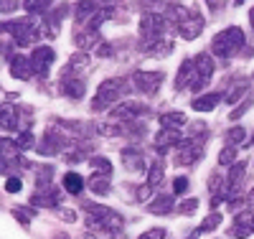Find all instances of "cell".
<instances>
[{"instance_id": "c3c4849f", "label": "cell", "mask_w": 254, "mask_h": 239, "mask_svg": "<svg viewBox=\"0 0 254 239\" xmlns=\"http://www.w3.org/2000/svg\"><path fill=\"white\" fill-rule=\"evenodd\" d=\"M18 5H20V0H0V13H13L18 10Z\"/></svg>"}, {"instance_id": "30bf717a", "label": "cell", "mask_w": 254, "mask_h": 239, "mask_svg": "<svg viewBox=\"0 0 254 239\" xmlns=\"http://www.w3.org/2000/svg\"><path fill=\"white\" fill-rule=\"evenodd\" d=\"M142 112V107L137 102H120L112 110V120L115 122H135V117Z\"/></svg>"}, {"instance_id": "ee69618b", "label": "cell", "mask_w": 254, "mask_h": 239, "mask_svg": "<svg viewBox=\"0 0 254 239\" xmlns=\"http://www.w3.org/2000/svg\"><path fill=\"white\" fill-rule=\"evenodd\" d=\"M178 211L181 214H193V211H198V199H186L183 204H178Z\"/></svg>"}, {"instance_id": "7dc6e473", "label": "cell", "mask_w": 254, "mask_h": 239, "mask_svg": "<svg viewBox=\"0 0 254 239\" xmlns=\"http://www.w3.org/2000/svg\"><path fill=\"white\" fill-rule=\"evenodd\" d=\"M173 191L178 193V196H183V193L188 191V178H186V176H178V178L173 181Z\"/></svg>"}, {"instance_id": "e575fe53", "label": "cell", "mask_w": 254, "mask_h": 239, "mask_svg": "<svg viewBox=\"0 0 254 239\" xmlns=\"http://www.w3.org/2000/svg\"><path fill=\"white\" fill-rule=\"evenodd\" d=\"M15 145H18V150L23 153V150H31L33 145H36V138H33V133L31 130H23V133H18V138H15Z\"/></svg>"}, {"instance_id": "f546056e", "label": "cell", "mask_w": 254, "mask_h": 239, "mask_svg": "<svg viewBox=\"0 0 254 239\" xmlns=\"http://www.w3.org/2000/svg\"><path fill=\"white\" fill-rule=\"evenodd\" d=\"M51 176H54V165L36 168V188H51Z\"/></svg>"}, {"instance_id": "7bdbcfd3", "label": "cell", "mask_w": 254, "mask_h": 239, "mask_svg": "<svg viewBox=\"0 0 254 239\" xmlns=\"http://www.w3.org/2000/svg\"><path fill=\"white\" fill-rule=\"evenodd\" d=\"M234 224H242V227H254V214L252 211H237V219Z\"/></svg>"}, {"instance_id": "4316f807", "label": "cell", "mask_w": 254, "mask_h": 239, "mask_svg": "<svg viewBox=\"0 0 254 239\" xmlns=\"http://www.w3.org/2000/svg\"><path fill=\"white\" fill-rule=\"evenodd\" d=\"M13 216L18 219L20 227L28 229V227H31V219L36 216V206H15V209H13Z\"/></svg>"}, {"instance_id": "603a6c76", "label": "cell", "mask_w": 254, "mask_h": 239, "mask_svg": "<svg viewBox=\"0 0 254 239\" xmlns=\"http://www.w3.org/2000/svg\"><path fill=\"white\" fill-rule=\"evenodd\" d=\"M97 10H99V0H79L76 3V20L84 23V20H89Z\"/></svg>"}, {"instance_id": "ba28073f", "label": "cell", "mask_w": 254, "mask_h": 239, "mask_svg": "<svg viewBox=\"0 0 254 239\" xmlns=\"http://www.w3.org/2000/svg\"><path fill=\"white\" fill-rule=\"evenodd\" d=\"M163 31H165V18L163 15H153V13L142 15V20H140V36H142V41H155V38H160Z\"/></svg>"}, {"instance_id": "44dd1931", "label": "cell", "mask_w": 254, "mask_h": 239, "mask_svg": "<svg viewBox=\"0 0 254 239\" xmlns=\"http://www.w3.org/2000/svg\"><path fill=\"white\" fill-rule=\"evenodd\" d=\"M64 191H66V193H71V196H79V193L84 191V178L79 176L76 170L64 173Z\"/></svg>"}, {"instance_id": "8d00e7d4", "label": "cell", "mask_w": 254, "mask_h": 239, "mask_svg": "<svg viewBox=\"0 0 254 239\" xmlns=\"http://www.w3.org/2000/svg\"><path fill=\"white\" fill-rule=\"evenodd\" d=\"M51 3H54V0H23V8L28 13H44Z\"/></svg>"}, {"instance_id": "836d02e7", "label": "cell", "mask_w": 254, "mask_h": 239, "mask_svg": "<svg viewBox=\"0 0 254 239\" xmlns=\"http://www.w3.org/2000/svg\"><path fill=\"white\" fill-rule=\"evenodd\" d=\"M97 133L112 138V135H120V133H122V125L115 122V120H110V122H97Z\"/></svg>"}, {"instance_id": "ab89813d", "label": "cell", "mask_w": 254, "mask_h": 239, "mask_svg": "<svg viewBox=\"0 0 254 239\" xmlns=\"http://www.w3.org/2000/svg\"><path fill=\"white\" fill-rule=\"evenodd\" d=\"M153 188H155V186H150V183H142V186L137 188V193H135V199H137L140 204L150 201V199H153Z\"/></svg>"}, {"instance_id": "7a4b0ae2", "label": "cell", "mask_w": 254, "mask_h": 239, "mask_svg": "<svg viewBox=\"0 0 254 239\" xmlns=\"http://www.w3.org/2000/svg\"><path fill=\"white\" fill-rule=\"evenodd\" d=\"M125 92H127V86L122 84V79H107V81H102L97 86L94 99H92V110L94 112H107L110 107L117 104L120 94H125Z\"/></svg>"}, {"instance_id": "6da1fadb", "label": "cell", "mask_w": 254, "mask_h": 239, "mask_svg": "<svg viewBox=\"0 0 254 239\" xmlns=\"http://www.w3.org/2000/svg\"><path fill=\"white\" fill-rule=\"evenodd\" d=\"M244 43V31L237 28V26H229L224 28L221 33L214 36V41H211V51H214V56L219 59H231Z\"/></svg>"}, {"instance_id": "4dcf8cb0", "label": "cell", "mask_w": 254, "mask_h": 239, "mask_svg": "<svg viewBox=\"0 0 254 239\" xmlns=\"http://www.w3.org/2000/svg\"><path fill=\"white\" fill-rule=\"evenodd\" d=\"M89 165L94 168V173H99V176H112V163L104 158V156H94V158H89Z\"/></svg>"}, {"instance_id": "94428289", "label": "cell", "mask_w": 254, "mask_h": 239, "mask_svg": "<svg viewBox=\"0 0 254 239\" xmlns=\"http://www.w3.org/2000/svg\"><path fill=\"white\" fill-rule=\"evenodd\" d=\"M252 143H254V140H252Z\"/></svg>"}, {"instance_id": "816d5d0a", "label": "cell", "mask_w": 254, "mask_h": 239, "mask_svg": "<svg viewBox=\"0 0 254 239\" xmlns=\"http://www.w3.org/2000/svg\"><path fill=\"white\" fill-rule=\"evenodd\" d=\"M206 3L211 5V10H221L224 8V0H206Z\"/></svg>"}, {"instance_id": "9f6ffc18", "label": "cell", "mask_w": 254, "mask_h": 239, "mask_svg": "<svg viewBox=\"0 0 254 239\" xmlns=\"http://www.w3.org/2000/svg\"><path fill=\"white\" fill-rule=\"evenodd\" d=\"M56 239H69V234H64V232H59V234H56Z\"/></svg>"}, {"instance_id": "d6a6232c", "label": "cell", "mask_w": 254, "mask_h": 239, "mask_svg": "<svg viewBox=\"0 0 254 239\" xmlns=\"http://www.w3.org/2000/svg\"><path fill=\"white\" fill-rule=\"evenodd\" d=\"M219 224H221V214H219V211H211V214L206 216V219H203V224L198 227L196 237H198V234H203V232H214Z\"/></svg>"}, {"instance_id": "1f68e13d", "label": "cell", "mask_w": 254, "mask_h": 239, "mask_svg": "<svg viewBox=\"0 0 254 239\" xmlns=\"http://www.w3.org/2000/svg\"><path fill=\"white\" fill-rule=\"evenodd\" d=\"M163 178H165V165L160 160H155L150 165V170H147V183H150V186H160Z\"/></svg>"}, {"instance_id": "bcb514c9", "label": "cell", "mask_w": 254, "mask_h": 239, "mask_svg": "<svg viewBox=\"0 0 254 239\" xmlns=\"http://www.w3.org/2000/svg\"><path fill=\"white\" fill-rule=\"evenodd\" d=\"M20 188H23V183H20L18 176H10V178L5 181V191H8V193H18Z\"/></svg>"}, {"instance_id": "d6986e66", "label": "cell", "mask_w": 254, "mask_h": 239, "mask_svg": "<svg viewBox=\"0 0 254 239\" xmlns=\"http://www.w3.org/2000/svg\"><path fill=\"white\" fill-rule=\"evenodd\" d=\"M61 92L66 94L69 99H81L84 92H87V84H84L81 79H64L61 81Z\"/></svg>"}, {"instance_id": "277c9868", "label": "cell", "mask_w": 254, "mask_h": 239, "mask_svg": "<svg viewBox=\"0 0 254 239\" xmlns=\"http://www.w3.org/2000/svg\"><path fill=\"white\" fill-rule=\"evenodd\" d=\"M214 69H216L214 59H211L208 54H198V56L193 59V81H190V89H193V92H201L203 86L208 84V79H211V74H214Z\"/></svg>"}, {"instance_id": "8992f818", "label": "cell", "mask_w": 254, "mask_h": 239, "mask_svg": "<svg viewBox=\"0 0 254 239\" xmlns=\"http://www.w3.org/2000/svg\"><path fill=\"white\" fill-rule=\"evenodd\" d=\"M160 81H163V72H135L132 74L135 89L142 94H155L160 89Z\"/></svg>"}, {"instance_id": "8fae6325", "label": "cell", "mask_w": 254, "mask_h": 239, "mask_svg": "<svg viewBox=\"0 0 254 239\" xmlns=\"http://www.w3.org/2000/svg\"><path fill=\"white\" fill-rule=\"evenodd\" d=\"M31 204H38V206H46V209H54L61 204V191H56L54 186L51 188H36Z\"/></svg>"}, {"instance_id": "db71d44e", "label": "cell", "mask_w": 254, "mask_h": 239, "mask_svg": "<svg viewBox=\"0 0 254 239\" xmlns=\"http://www.w3.org/2000/svg\"><path fill=\"white\" fill-rule=\"evenodd\" d=\"M110 51H112V49L107 46V43H102V46H99V51H97V54H99V56H110Z\"/></svg>"}, {"instance_id": "11a10c76", "label": "cell", "mask_w": 254, "mask_h": 239, "mask_svg": "<svg viewBox=\"0 0 254 239\" xmlns=\"http://www.w3.org/2000/svg\"><path fill=\"white\" fill-rule=\"evenodd\" d=\"M247 201H249V206H254V188L249 191V199H247Z\"/></svg>"}, {"instance_id": "cb8c5ba5", "label": "cell", "mask_w": 254, "mask_h": 239, "mask_svg": "<svg viewBox=\"0 0 254 239\" xmlns=\"http://www.w3.org/2000/svg\"><path fill=\"white\" fill-rule=\"evenodd\" d=\"M221 102V94L214 92V94H203L198 99H193V110L196 112H211V110H216V104Z\"/></svg>"}, {"instance_id": "ac0fdd59", "label": "cell", "mask_w": 254, "mask_h": 239, "mask_svg": "<svg viewBox=\"0 0 254 239\" xmlns=\"http://www.w3.org/2000/svg\"><path fill=\"white\" fill-rule=\"evenodd\" d=\"M122 163H125L127 170H137V173L145 170V158L137 153L135 148H125V150H122Z\"/></svg>"}, {"instance_id": "91938a15", "label": "cell", "mask_w": 254, "mask_h": 239, "mask_svg": "<svg viewBox=\"0 0 254 239\" xmlns=\"http://www.w3.org/2000/svg\"><path fill=\"white\" fill-rule=\"evenodd\" d=\"M242 3H244V0H237V5H242Z\"/></svg>"}, {"instance_id": "f35d334b", "label": "cell", "mask_w": 254, "mask_h": 239, "mask_svg": "<svg viewBox=\"0 0 254 239\" xmlns=\"http://www.w3.org/2000/svg\"><path fill=\"white\" fill-rule=\"evenodd\" d=\"M234 160H237V148L234 145H226L221 153H219V163L221 165H234Z\"/></svg>"}, {"instance_id": "7402d4cb", "label": "cell", "mask_w": 254, "mask_h": 239, "mask_svg": "<svg viewBox=\"0 0 254 239\" xmlns=\"http://www.w3.org/2000/svg\"><path fill=\"white\" fill-rule=\"evenodd\" d=\"M176 209V201H173V196H165V193H163V196H155L153 201H150V206H147V211H150V214H171Z\"/></svg>"}, {"instance_id": "680465c9", "label": "cell", "mask_w": 254, "mask_h": 239, "mask_svg": "<svg viewBox=\"0 0 254 239\" xmlns=\"http://www.w3.org/2000/svg\"><path fill=\"white\" fill-rule=\"evenodd\" d=\"M84 239H97V237H92V234H87V237H84Z\"/></svg>"}, {"instance_id": "f907efd6", "label": "cell", "mask_w": 254, "mask_h": 239, "mask_svg": "<svg viewBox=\"0 0 254 239\" xmlns=\"http://www.w3.org/2000/svg\"><path fill=\"white\" fill-rule=\"evenodd\" d=\"M56 214L61 216L64 222H76V214H74V211H69V209H56Z\"/></svg>"}, {"instance_id": "f5cc1de1", "label": "cell", "mask_w": 254, "mask_h": 239, "mask_svg": "<svg viewBox=\"0 0 254 239\" xmlns=\"http://www.w3.org/2000/svg\"><path fill=\"white\" fill-rule=\"evenodd\" d=\"M8 170H10L8 160H5V158H0V176H3V173H8Z\"/></svg>"}, {"instance_id": "2e32d148", "label": "cell", "mask_w": 254, "mask_h": 239, "mask_svg": "<svg viewBox=\"0 0 254 239\" xmlns=\"http://www.w3.org/2000/svg\"><path fill=\"white\" fill-rule=\"evenodd\" d=\"M142 51L150 54V56H168V54L173 51V41H168V38L145 41V43H142Z\"/></svg>"}, {"instance_id": "f6af8a7d", "label": "cell", "mask_w": 254, "mask_h": 239, "mask_svg": "<svg viewBox=\"0 0 254 239\" xmlns=\"http://www.w3.org/2000/svg\"><path fill=\"white\" fill-rule=\"evenodd\" d=\"M137 239H165V229L155 227V229H147L145 234H140Z\"/></svg>"}, {"instance_id": "e0dca14e", "label": "cell", "mask_w": 254, "mask_h": 239, "mask_svg": "<svg viewBox=\"0 0 254 239\" xmlns=\"http://www.w3.org/2000/svg\"><path fill=\"white\" fill-rule=\"evenodd\" d=\"M74 41H76V46H79V51H89V49H94L97 43H99V33L97 31H92V28H84V31H74Z\"/></svg>"}, {"instance_id": "b9f144b4", "label": "cell", "mask_w": 254, "mask_h": 239, "mask_svg": "<svg viewBox=\"0 0 254 239\" xmlns=\"http://www.w3.org/2000/svg\"><path fill=\"white\" fill-rule=\"evenodd\" d=\"M224 188H226V186H224V178L214 173V176L208 178V191H211V196H214L216 191H219V193H224Z\"/></svg>"}, {"instance_id": "ffe728a7", "label": "cell", "mask_w": 254, "mask_h": 239, "mask_svg": "<svg viewBox=\"0 0 254 239\" xmlns=\"http://www.w3.org/2000/svg\"><path fill=\"white\" fill-rule=\"evenodd\" d=\"M190 81H193V59H188L183 61V67L178 69L176 74V89H186V86H190Z\"/></svg>"}, {"instance_id": "6f0895ef", "label": "cell", "mask_w": 254, "mask_h": 239, "mask_svg": "<svg viewBox=\"0 0 254 239\" xmlns=\"http://www.w3.org/2000/svg\"><path fill=\"white\" fill-rule=\"evenodd\" d=\"M249 23H252V26H254V8H252V10H249Z\"/></svg>"}, {"instance_id": "9c48e42d", "label": "cell", "mask_w": 254, "mask_h": 239, "mask_svg": "<svg viewBox=\"0 0 254 239\" xmlns=\"http://www.w3.org/2000/svg\"><path fill=\"white\" fill-rule=\"evenodd\" d=\"M176 28H178V36H181V38L193 41V38L203 31V18H201V15H196V13H190V15L183 20V23H178Z\"/></svg>"}, {"instance_id": "60d3db41", "label": "cell", "mask_w": 254, "mask_h": 239, "mask_svg": "<svg viewBox=\"0 0 254 239\" xmlns=\"http://www.w3.org/2000/svg\"><path fill=\"white\" fill-rule=\"evenodd\" d=\"M252 232H254V227H242V224H237V227L229 229V237H234V239H247Z\"/></svg>"}, {"instance_id": "d590c367", "label": "cell", "mask_w": 254, "mask_h": 239, "mask_svg": "<svg viewBox=\"0 0 254 239\" xmlns=\"http://www.w3.org/2000/svg\"><path fill=\"white\" fill-rule=\"evenodd\" d=\"M242 178H244V163H234V165H231L229 178H226V186H229V188H237Z\"/></svg>"}, {"instance_id": "83f0119b", "label": "cell", "mask_w": 254, "mask_h": 239, "mask_svg": "<svg viewBox=\"0 0 254 239\" xmlns=\"http://www.w3.org/2000/svg\"><path fill=\"white\" fill-rule=\"evenodd\" d=\"M87 67H89V54H87V51H79V54H74V56L69 59V67L64 69V77L71 74V72H76V69H87Z\"/></svg>"}, {"instance_id": "681fc988", "label": "cell", "mask_w": 254, "mask_h": 239, "mask_svg": "<svg viewBox=\"0 0 254 239\" xmlns=\"http://www.w3.org/2000/svg\"><path fill=\"white\" fill-rule=\"evenodd\" d=\"M244 92H247V84H239V86H234V89L226 94V99H229V102H239V97H242Z\"/></svg>"}, {"instance_id": "4fadbf2b", "label": "cell", "mask_w": 254, "mask_h": 239, "mask_svg": "<svg viewBox=\"0 0 254 239\" xmlns=\"http://www.w3.org/2000/svg\"><path fill=\"white\" fill-rule=\"evenodd\" d=\"M36 150L41 156H56V153H61V138L56 135V130H46L44 140H41V145H36Z\"/></svg>"}, {"instance_id": "3957f363", "label": "cell", "mask_w": 254, "mask_h": 239, "mask_svg": "<svg viewBox=\"0 0 254 239\" xmlns=\"http://www.w3.org/2000/svg\"><path fill=\"white\" fill-rule=\"evenodd\" d=\"M0 33H10V36L18 41V46H33L36 38L41 36L31 18H20V20H8V23H0Z\"/></svg>"}, {"instance_id": "7c38bea8", "label": "cell", "mask_w": 254, "mask_h": 239, "mask_svg": "<svg viewBox=\"0 0 254 239\" xmlns=\"http://www.w3.org/2000/svg\"><path fill=\"white\" fill-rule=\"evenodd\" d=\"M10 74H13L15 79H20V81H28V79L36 74L31 59H26V56H13V59H10Z\"/></svg>"}, {"instance_id": "9a60e30c", "label": "cell", "mask_w": 254, "mask_h": 239, "mask_svg": "<svg viewBox=\"0 0 254 239\" xmlns=\"http://www.w3.org/2000/svg\"><path fill=\"white\" fill-rule=\"evenodd\" d=\"M181 143H183V138H181L178 130H173V127H163L160 133L155 135V145H158V150H168L171 145H181Z\"/></svg>"}, {"instance_id": "f1b7e54d", "label": "cell", "mask_w": 254, "mask_h": 239, "mask_svg": "<svg viewBox=\"0 0 254 239\" xmlns=\"http://www.w3.org/2000/svg\"><path fill=\"white\" fill-rule=\"evenodd\" d=\"M18 145H15V140H8V138H0V158H5L8 163L10 160H18Z\"/></svg>"}, {"instance_id": "d4e9b609", "label": "cell", "mask_w": 254, "mask_h": 239, "mask_svg": "<svg viewBox=\"0 0 254 239\" xmlns=\"http://www.w3.org/2000/svg\"><path fill=\"white\" fill-rule=\"evenodd\" d=\"M89 188L97 193V196H107V193L112 191V186H110V176H99V173H94V176L89 178Z\"/></svg>"}, {"instance_id": "5b68a950", "label": "cell", "mask_w": 254, "mask_h": 239, "mask_svg": "<svg viewBox=\"0 0 254 239\" xmlns=\"http://www.w3.org/2000/svg\"><path fill=\"white\" fill-rule=\"evenodd\" d=\"M203 156V140H183L176 150V165H193Z\"/></svg>"}, {"instance_id": "74e56055", "label": "cell", "mask_w": 254, "mask_h": 239, "mask_svg": "<svg viewBox=\"0 0 254 239\" xmlns=\"http://www.w3.org/2000/svg\"><path fill=\"white\" fill-rule=\"evenodd\" d=\"M244 138H247L244 127H231L229 133H226V143H229V145H234V148H237V145H242V143H244Z\"/></svg>"}, {"instance_id": "484cf974", "label": "cell", "mask_w": 254, "mask_h": 239, "mask_svg": "<svg viewBox=\"0 0 254 239\" xmlns=\"http://www.w3.org/2000/svg\"><path fill=\"white\" fill-rule=\"evenodd\" d=\"M186 122H188V117H186L183 112H165V115H160V125H163V127L181 130Z\"/></svg>"}, {"instance_id": "5bb4252c", "label": "cell", "mask_w": 254, "mask_h": 239, "mask_svg": "<svg viewBox=\"0 0 254 239\" xmlns=\"http://www.w3.org/2000/svg\"><path fill=\"white\" fill-rule=\"evenodd\" d=\"M18 107L13 102L0 104V127L3 130H18Z\"/></svg>"}, {"instance_id": "52a82bcc", "label": "cell", "mask_w": 254, "mask_h": 239, "mask_svg": "<svg viewBox=\"0 0 254 239\" xmlns=\"http://www.w3.org/2000/svg\"><path fill=\"white\" fill-rule=\"evenodd\" d=\"M56 61V51L51 46H36L31 54V64H33V72L38 77H46V72L51 69V64Z\"/></svg>"}]
</instances>
